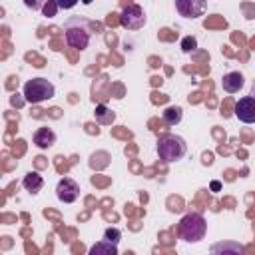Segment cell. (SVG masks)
Masks as SVG:
<instances>
[{"label":"cell","mask_w":255,"mask_h":255,"mask_svg":"<svg viewBox=\"0 0 255 255\" xmlns=\"http://www.w3.org/2000/svg\"><path fill=\"white\" fill-rule=\"evenodd\" d=\"M34 143H36V147H40V149H50L54 143H56V133L50 129V128H46V126H42V128H38L36 131H34Z\"/></svg>","instance_id":"11"},{"label":"cell","mask_w":255,"mask_h":255,"mask_svg":"<svg viewBox=\"0 0 255 255\" xmlns=\"http://www.w3.org/2000/svg\"><path fill=\"white\" fill-rule=\"evenodd\" d=\"M197 48V40L193 38V36H185L183 40H181V50L185 52V54H189V52H193Z\"/></svg>","instance_id":"17"},{"label":"cell","mask_w":255,"mask_h":255,"mask_svg":"<svg viewBox=\"0 0 255 255\" xmlns=\"http://www.w3.org/2000/svg\"><path fill=\"white\" fill-rule=\"evenodd\" d=\"M94 118L100 126H112L116 122V112L110 110L106 104H98L96 110H94Z\"/></svg>","instance_id":"12"},{"label":"cell","mask_w":255,"mask_h":255,"mask_svg":"<svg viewBox=\"0 0 255 255\" xmlns=\"http://www.w3.org/2000/svg\"><path fill=\"white\" fill-rule=\"evenodd\" d=\"M219 187H221L219 181H211V189H213V191H219Z\"/></svg>","instance_id":"19"},{"label":"cell","mask_w":255,"mask_h":255,"mask_svg":"<svg viewBox=\"0 0 255 255\" xmlns=\"http://www.w3.org/2000/svg\"><path fill=\"white\" fill-rule=\"evenodd\" d=\"M187 153V143L175 133H163L157 139V155L163 161H179Z\"/></svg>","instance_id":"4"},{"label":"cell","mask_w":255,"mask_h":255,"mask_svg":"<svg viewBox=\"0 0 255 255\" xmlns=\"http://www.w3.org/2000/svg\"><path fill=\"white\" fill-rule=\"evenodd\" d=\"M161 120L167 124V126H177L181 120H183V110L179 106H167L161 114Z\"/></svg>","instance_id":"14"},{"label":"cell","mask_w":255,"mask_h":255,"mask_svg":"<svg viewBox=\"0 0 255 255\" xmlns=\"http://www.w3.org/2000/svg\"><path fill=\"white\" fill-rule=\"evenodd\" d=\"M207 233V223L203 219L201 213H187L181 217L179 225H177V235L179 239L187 241V243H197L205 237Z\"/></svg>","instance_id":"2"},{"label":"cell","mask_w":255,"mask_h":255,"mask_svg":"<svg viewBox=\"0 0 255 255\" xmlns=\"http://www.w3.org/2000/svg\"><path fill=\"white\" fill-rule=\"evenodd\" d=\"M26 6H30V8H38L40 4H36V2H30V0H26Z\"/></svg>","instance_id":"20"},{"label":"cell","mask_w":255,"mask_h":255,"mask_svg":"<svg viewBox=\"0 0 255 255\" xmlns=\"http://www.w3.org/2000/svg\"><path fill=\"white\" fill-rule=\"evenodd\" d=\"M22 185H24L26 191L38 193V191L42 189V185H44V179H42V175H40L38 171H28V173L24 175V179H22Z\"/></svg>","instance_id":"13"},{"label":"cell","mask_w":255,"mask_h":255,"mask_svg":"<svg viewBox=\"0 0 255 255\" xmlns=\"http://www.w3.org/2000/svg\"><path fill=\"white\" fill-rule=\"evenodd\" d=\"M22 96L28 104H42L46 100H52L56 96V88L50 80L46 78H32L24 84Z\"/></svg>","instance_id":"3"},{"label":"cell","mask_w":255,"mask_h":255,"mask_svg":"<svg viewBox=\"0 0 255 255\" xmlns=\"http://www.w3.org/2000/svg\"><path fill=\"white\" fill-rule=\"evenodd\" d=\"M235 118L243 124H255V98L243 96L235 104Z\"/></svg>","instance_id":"7"},{"label":"cell","mask_w":255,"mask_h":255,"mask_svg":"<svg viewBox=\"0 0 255 255\" xmlns=\"http://www.w3.org/2000/svg\"><path fill=\"white\" fill-rule=\"evenodd\" d=\"M120 239H122V231H120V229H116V227L106 229V233H104V241L118 245V243H120Z\"/></svg>","instance_id":"16"},{"label":"cell","mask_w":255,"mask_h":255,"mask_svg":"<svg viewBox=\"0 0 255 255\" xmlns=\"http://www.w3.org/2000/svg\"><path fill=\"white\" fill-rule=\"evenodd\" d=\"M207 4L203 0H175V10L183 18H197L205 12Z\"/></svg>","instance_id":"8"},{"label":"cell","mask_w":255,"mask_h":255,"mask_svg":"<svg viewBox=\"0 0 255 255\" xmlns=\"http://www.w3.org/2000/svg\"><path fill=\"white\" fill-rule=\"evenodd\" d=\"M209 255H247V253L239 241L223 239V241H217L209 247Z\"/></svg>","instance_id":"9"},{"label":"cell","mask_w":255,"mask_h":255,"mask_svg":"<svg viewBox=\"0 0 255 255\" xmlns=\"http://www.w3.org/2000/svg\"><path fill=\"white\" fill-rule=\"evenodd\" d=\"M88 255H120V253H118V245L108 243V241H98L90 247Z\"/></svg>","instance_id":"15"},{"label":"cell","mask_w":255,"mask_h":255,"mask_svg":"<svg viewBox=\"0 0 255 255\" xmlns=\"http://www.w3.org/2000/svg\"><path fill=\"white\" fill-rule=\"evenodd\" d=\"M251 98H255V82H253V88H251Z\"/></svg>","instance_id":"21"},{"label":"cell","mask_w":255,"mask_h":255,"mask_svg":"<svg viewBox=\"0 0 255 255\" xmlns=\"http://www.w3.org/2000/svg\"><path fill=\"white\" fill-rule=\"evenodd\" d=\"M58 2H48V4H44L42 6V10H44V16H48V18H52V16H56V12H58Z\"/></svg>","instance_id":"18"},{"label":"cell","mask_w":255,"mask_h":255,"mask_svg":"<svg viewBox=\"0 0 255 255\" xmlns=\"http://www.w3.org/2000/svg\"><path fill=\"white\" fill-rule=\"evenodd\" d=\"M64 36L68 46L76 50H86L92 38V24L84 16H72L64 22Z\"/></svg>","instance_id":"1"},{"label":"cell","mask_w":255,"mask_h":255,"mask_svg":"<svg viewBox=\"0 0 255 255\" xmlns=\"http://www.w3.org/2000/svg\"><path fill=\"white\" fill-rule=\"evenodd\" d=\"M56 195L62 203H74L78 197H80V185L76 179L72 177H64L58 181L56 185Z\"/></svg>","instance_id":"6"},{"label":"cell","mask_w":255,"mask_h":255,"mask_svg":"<svg viewBox=\"0 0 255 255\" xmlns=\"http://www.w3.org/2000/svg\"><path fill=\"white\" fill-rule=\"evenodd\" d=\"M145 12H143V8L139 6V4H126L124 8H122V14H120V24L126 28V30H139V28H143V24H145Z\"/></svg>","instance_id":"5"},{"label":"cell","mask_w":255,"mask_h":255,"mask_svg":"<svg viewBox=\"0 0 255 255\" xmlns=\"http://www.w3.org/2000/svg\"><path fill=\"white\" fill-rule=\"evenodd\" d=\"M245 84V78L241 72H227L223 78H221V88L227 92V94H235L243 88Z\"/></svg>","instance_id":"10"}]
</instances>
